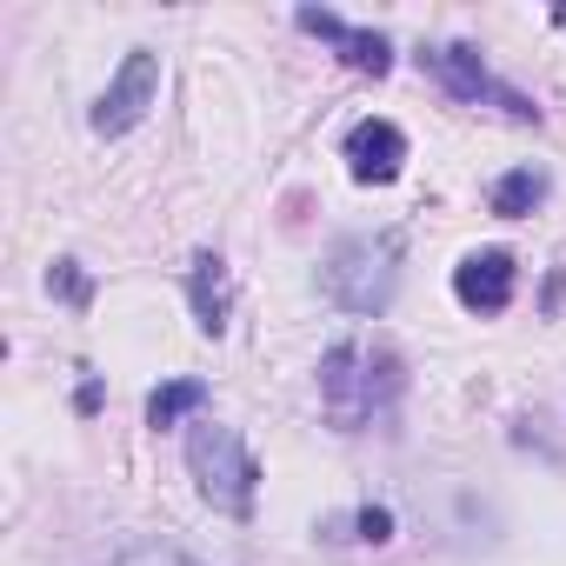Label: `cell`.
Here are the masks:
<instances>
[{
	"label": "cell",
	"instance_id": "cell-1",
	"mask_svg": "<svg viewBox=\"0 0 566 566\" xmlns=\"http://www.w3.org/2000/svg\"><path fill=\"white\" fill-rule=\"evenodd\" d=\"M400 387V360L374 340H340L327 360H321V400L340 427H367Z\"/></svg>",
	"mask_w": 566,
	"mask_h": 566
},
{
	"label": "cell",
	"instance_id": "cell-2",
	"mask_svg": "<svg viewBox=\"0 0 566 566\" xmlns=\"http://www.w3.org/2000/svg\"><path fill=\"white\" fill-rule=\"evenodd\" d=\"M187 467H193V486H200L207 506H220V513H233V520L253 513L260 467H253V453H247V440H240L233 427L193 420V433H187Z\"/></svg>",
	"mask_w": 566,
	"mask_h": 566
},
{
	"label": "cell",
	"instance_id": "cell-3",
	"mask_svg": "<svg viewBox=\"0 0 566 566\" xmlns=\"http://www.w3.org/2000/svg\"><path fill=\"white\" fill-rule=\"evenodd\" d=\"M400 233H354L334 247L327 260V294L347 314H387L394 287H400Z\"/></svg>",
	"mask_w": 566,
	"mask_h": 566
},
{
	"label": "cell",
	"instance_id": "cell-4",
	"mask_svg": "<svg viewBox=\"0 0 566 566\" xmlns=\"http://www.w3.org/2000/svg\"><path fill=\"white\" fill-rule=\"evenodd\" d=\"M154 101H160V54H154V48H134V54L120 61V74L107 81V94L94 101V134H107V140L134 134Z\"/></svg>",
	"mask_w": 566,
	"mask_h": 566
},
{
	"label": "cell",
	"instance_id": "cell-5",
	"mask_svg": "<svg viewBox=\"0 0 566 566\" xmlns=\"http://www.w3.org/2000/svg\"><path fill=\"white\" fill-rule=\"evenodd\" d=\"M420 61H427V67L440 74V87H447V94H460V101H500L513 120H533V114H539V107H526L513 87H500L473 48H433V54H420Z\"/></svg>",
	"mask_w": 566,
	"mask_h": 566
},
{
	"label": "cell",
	"instance_id": "cell-6",
	"mask_svg": "<svg viewBox=\"0 0 566 566\" xmlns=\"http://www.w3.org/2000/svg\"><path fill=\"white\" fill-rule=\"evenodd\" d=\"M513 253H500V247H486V253H467L460 266H453V301L467 307V314H506L513 307Z\"/></svg>",
	"mask_w": 566,
	"mask_h": 566
},
{
	"label": "cell",
	"instance_id": "cell-7",
	"mask_svg": "<svg viewBox=\"0 0 566 566\" xmlns=\"http://www.w3.org/2000/svg\"><path fill=\"white\" fill-rule=\"evenodd\" d=\"M400 167H407V134L394 127V120H354V134H347V174L360 180V187H387V180H400Z\"/></svg>",
	"mask_w": 566,
	"mask_h": 566
},
{
	"label": "cell",
	"instance_id": "cell-8",
	"mask_svg": "<svg viewBox=\"0 0 566 566\" xmlns=\"http://www.w3.org/2000/svg\"><path fill=\"white\" fill-rule=\"evenodd\" d=\"M301 28H307V34H321L327 48H340V61H347V67H360V74H387V67H394V48H387L374 28H354V21L321 14V8H301Z\"/></svg>",
	"mask_w": 566,
	"mask_h": 566
},
{
	"label": "cell",
	"instance_id": "cell-9",
	"mask_svg": "<svg viewBox=\"0 0 566 566\" xmlns=\"http://www.w3.org/2000/svg\"><path fill=\"white\" fill-rule=\"evenodd\" d=\"M187 294H193V327L207 340L227 334V307H233V280H227V260L220 253H200L193 273H187Z\"/></svg>",
	"mask_w": 566,
	"mask_h": 566
},
{
	"label": "cell",
	"instance_id": "cell-10",
	"mask_svg": "<svg viewBox=\"0 0 566 566\" xmlns=\"http://www.w3.org/2000/svg\"><path fill=\"white\" fill-rule=\"evenodd\" d=\"M539 200H546V174H539V167H513V174L493 180V213H506V220L533 213Z\"/></svg>",
	"mask_w": 566,
	"mask_h": 566
},
{
	"label": "cell",
	"instance_id": "cell-11",
	"mask_svg": "<svg viewBox=\"0 0 566 566\" xmlns=\"http://www.w3.org/2000/svg\"><path fill=\"white\" fill-rule=\"evenodd\" d=\"M200 407H207V387H200V380H167V387L147 400V420H154V427H180V420L200 413Z\"/></svg>",
	"mask_w": 566,
	"mask_h": 566
},
{
	"label": "cell",
	"instance_id": "cell-12",
	"mask_svg": "<svg viewBox=\"0 0 566 566\" xmlns=\"http://www.w3.org/2000/svg\"><path fill=\"white\" fill-rule=\"evenodd\" d=\"M114 566H200V559H187L180 546H154V539H147V546H127Z\"/></svg>",
	"mask_w": 566,
	"mask_h": 566
},
{
	"label": "cell",
	"instance_id": "cell-13",
	"mask_svg": "<svg viewBox=\"0 0 566 566\" xmlns=\"http://www.w3.org/2000/svg\"><path fill=\"white\" fill-rule=\"evenodd\" d=\"M54 280H61V294H67L74 307H87V280H81V266H74V260H61V266L48 273V287H54Z\"/></svg>",
	"mask_w": 566,
	"mask_h": 566
},
{
	"label": "cell",
	"instance_id": "cell-14",
	"mask_svg": "<svg viewBox=\"0 0 566 566\" xmlns=\"http://www.w3.org/2000/svg\"><path fill=\"white\" fill-rule=\"evenodd\" d=\"M559 21H566V8H559Z\"/></svg>",
	"mask_w": 566,
	"mask_h": 566
}]
</instances>
